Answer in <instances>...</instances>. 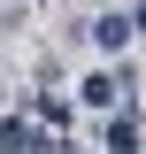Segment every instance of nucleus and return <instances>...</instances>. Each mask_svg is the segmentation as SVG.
Here are the masks:
<instances>
[{
  "label": "nucleus",
  "instance_id": "1",
  "mask_svg": "<svg viewBox=\"0 0 146 154\" xmlns=\"http://www.w3.org/2000/svg\"><path fill=\"white\" fill-rule=\"evenodd\" d=\"M92 38H100V46H108V54H115V46H131V23H123V16H108V23H100V31H92Z\"/></svg>",
  "mask_w": 146,
  "mask_h": 154
}]
</instances>
